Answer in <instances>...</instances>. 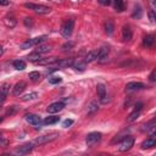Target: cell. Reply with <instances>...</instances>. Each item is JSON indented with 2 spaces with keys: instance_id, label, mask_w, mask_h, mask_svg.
I'll list each match as a JSON object with an SVG mask.
<instances>
[{
  "instance_id": "4fadbf2b",
  "label": "cell",
  "mask_w": 156,
  "mask_h": 156,
  "mask_svg": "<svg viewBox=\"0 0 156 156\" xmlns=\"http://www.w3.org/2000/svg\"><path fill=\"white\" fill-rule=\"evenodd\" d=\"M26 87H27V83H26L24 81H20L16 83V85L14 87V90H12V94H14L15 96H20L23 90L26 89Z\"/></svg>"
},
{
  "instance_id": "9a60e30c",
  "label": "cell",
  "mask_w": 156,
  "mask_h": 156,
  "mask_svg": "<svg viewBox=\"0 0 156 156\" xmlns=\"http://www.w3.org/2000/svg\"><path fill=\"white\" fill-rule=\"evenodd\" d=\"M145 88L144 83H140V82H129L126 85V90L128 92H133V90H141Z\"/></svg>"
},
{
  "instance_id": "8992f818",
  "label": "cell",
  "mask_w": 156,
  "mask_h": 156,
  "mask_svg": "<svg viewBox=\"0 0 156 156\" xmlns=\"http://www.w3.org/2000/svg\"><path fill=\"white\" fill-rule=\"evenodd\" d=\"M46 40V37L45 35H42V37H37V38H32V39H28L27 42H24L23 44H21V49H28V48H32V46H35V45H39L42 44L43 42Z\"/></svg>"
},
{
  "instance_id": "9c48e42d",
  "label": "cell",
  "mask_w": 156,
  "mask_h": 156,
  "mask_svg": "<svg viewBox=\"0 0 156 156\" xmlns=\"http://www.w3.org/2000/svg\"><path fill=\"white\" fill-rule=\"evenodd\" d=\"M33 146H34V143H27V144H24V145L20 146L18 149H16L14 152L17 155H27L33 150Z\"/></svg>"
},
{
  "instance_id": "7c38bea8",
  "label": "cell",
  "mask_w": 156,
  "mask_h": 156,
  "mask_svg": "<svg viewBox=\"0 0 156 156\" xmlns=\"http://www.w3.org/2000/svg\"><path fill=\"white\" fill-rule=\"evenodd\" d=\"M156 144V134L152 133L149 138H146L144 141L141 143V149H150V148H154Z\"/></svg>"
},
{
  "instance_id": "836d02e7",
  "label": "cell",
  "mask_w": 156,
  "mask_h": 156,
  "mask_svg": "<svg viewBox=\"0 0 156 156\" xmlns=\"http://www.w3.org/2000/svg\"><path fill=\"white\" fill-rule=\"evenodd\" d=\"M74 45H76V43H74V42L68 40V42H66V43H65V44L62 45V50H65V51L71 50V49H73V48H74Z\"/></svg>"
},
{
  "instance_id": "60d3db41",
  "label": "cell",
  "mask_w": 156,
  "mask_h": 156,
  "mask_svg": "<svg viewBox=\"0 0 156 156\" xmlns=\"http://www.w3.org/2000/svg\"><path fill=\"white\" fill-rule=\"evenodd\" d=\"M143 106H144V105H143V102H140V101H139V102H137V104H135L134 110H135V111H140V110L143 109Z\"/></svg>"
},
{
  "instance_id": "484cf974",
  "label": "cell",
  "mask_w": 156,
  "mask_h": 156,
  "mask_svg": "<svg viewBox=\"0 0 156 156\" xmlns=\"http://www.w3.org/2000/svg\"><path fill=\"white\" fill-rule=\"evenodd\" d=\"M113 1V5H115V10L117 12H122L124 10V3L123 0H112Z\"/></svg>"
},
{
  "instance_id": "ee69618b",
  "label": "cell",
  "mask_w": 156,
  "mask_h": 156,
  "mask_svg": "<svg viewBox=\"0 0 156 156\" xmlns=\"http://www.w3.org/2000/svg\"><path fill=\"white\" fill-rule=\"evenodd\" d=\"M0 144H3V145H6L7 144V141L6 140H4V138H3V135L0 134Z\"/></svg>"
},
{
  "instance_id": "f1b7e54d",
  "label": "cell",
  "mask_w": 156,
  "mask_h": 156,
  "mask_svg": "<svg viewBox=\"0 0 156 156\" xmlns=\"http://www.w3.org/2000/svg\"><path fill=\"white\" fill-rule=\"evenodd\" d=\"M42 54H38L37 53V51H34V53L33 54H29L28 56H27V59H28V61H31V62H38L39 60H40L42 59V56H40Z\"/></svg>"
},
{
  "instance_id": "d4e9b609",
  "label": "cell",
  "mask_w": 156,
  "mask_h": 156,
  "mask_svg": "<svg viewBox=\"0 0 156 156\" xmlns=\"http://www.w3.org/2000/svg\"><path fill=\"white\" fill-rule=\"evenodd\" d=\"M154 129H155V118H152L150 122H148L143 126L141 131L143 132H150V131H154Z\"/></svg>"
},
{
  "instance_id": "b9f144b4",
  "label": "cell",
  "mask_w": 156,
  "mask_h": 156,
  "mask_svg": "<svg viewBox=\"0 0 156 156\" xmlns=\"http://www.w3.org/2000/svg\"><path fill=\"white\" fill-rule=\"evenodd\" d=\"M149 17H150V21L154 23V22H155V14H154V10H150V11H149Z\"/></svg>"
},
{
  "instance_id": "cb8c5ba5",
  "label": "cell",
  "mask_w": 156,
  "mask_h": 156,
  "mask_svg": "<svg viewBox=\"0 0 156 156\" xmlns=\"http://www.w3.org/2000/svg\"><path fill=\"white\" fill-rule=\"evenodd\" d=\"M51 48H53V46H51V45H43V44H39L38 45V49L35 50L37 51V53L38 54H45V53H49V51L51 50Z\"/></svg>"
},
{
  "instance_id": "d590c367",
  "label": "cell",
  "mask_w": 156,
  "mask_h": 156,
  "mask_svg": "<svg viewBox=\"0 0 156 156\" xmlns=\"http://www.w3.org/2000/svg\"><path fill=\"white\" fill-rule=\"evenodd\" d=\"M23 22H24V26L26 27H33V18L32 17H26L24 20H23Z\"/></svg>"
},
{
  "instance_id": "8fae6325",
  "label": "cell",
  "mask_w": 156,
  "mask_h": 156,
  "mask_svg": "<svg viewBox=\"0 0 156 156\" xmlns=\"http://www.w3.org/2000/svg\"><path fill=\"white\" fill-rule=\"evenodd\" d=\"M96 93H98V96L100 99L101 102H107L109 99H106V87L104 84H98L96 85Z\"/></svg>"
},
{
  "instance_id": "d6a6232c",
  "label": "cell",
  "mask_w": 156,
  "mask_h": 156,
  "mask_svg": "<svg viewBox=\"0 0 156 156\" xmlns=\"http://www.w3.org/2000/svg\"><path fill=\"white\" fill-rule=\"evenodd\" d=\"M139 115H140V111H133L131 115L128 116V118H127V121L128 122H133V121H135V120H138V117H139Z\"/></svg>"
},
{
  "instance_id": "83f0119b",
  "label": "cell",
  "mask_w": 156,
  "mask_h": 156,
  "mask_svg": "<svg viewBox=\"0 0 156 156\" xmlns=\"http://www.w3.org/2000/svg\"><path fill=\"white\" fill-rule=\"evenodd\" d=\"M60 121V117L59 116H49L44 120V123L45 124H55Z\"/></svg>"
},
{
  "instance_id": "f35d334b",
  "label": "cell",
  "mask_w": 156,
  "mask_h": 156,
  "mask_svg": "<svg viewBox=\"0 0 156 156\" xmlns=\"http://www.w3.org/2000/svg\"><path fill=\"white\" fill-rule=\"evenodd\" d=\"M98 1H99L101 5H104V6H109V5L111 4L112 0H98Z\"/></svg>"
},
{
  "instance_id": "5b68a950",
  "label": "cell",
  "mask_w": 156,
  "mask_h": 156,
  "mask_svg": "<svg viewBox=\"0 0 156 156\" xmlns=\"http://www.w3.org/2000/svg\"><path fill=\"white\" fill-rule=\"evenodd\" d=\"M134 145V138L128 135V137H124L123 140L120 143V146H118V151L121 152H126L128 150H131Z\"/></svg>"
},
{
  "instance_id": "e0dca14e",
  "label": "cell",
  "mask_w": 156,
  "mask_h": 156,
  "mask_svg": "<svg viewBox=\"0 0 156 156\" xmlns=\"http://www.w3.org/2000/svg\"><path fill=\"white\" fill-rule=\"evenodd\" d=\"M122 39L124 42H129L132 39V29L129 26H123V28H122Z\"/></svg>"
},
{
  "instance_id": "44dd1931",
  "label": "cell",
  "mask_w": 156,
  "mask_h": 156,
  "mask_svg": "<svg viewBox=\"0 0 156 156\" xmlns=\"http://www.w3.org/2000/svg\"><path fill=\"white\" fill-rule=\"evenodd\" d=\"M141 16H143V9H141V6L139 4H135L134 5V11L132 14V17L139 20V18H141Z\"/></svg>"
},
{
  "instance_id": "4dcf8cb0",
  "label": "cell",
  "mask_w": 156,
  "mask_h": 156,
  "mask_svg": "<svg viewBox=\"0 0 156 156\" xmlns=\"http://www.w3.org/2000/svg\"><path fill=\"white\" fill-rule=\"evenodd\" d=\"M28 77H29V79L32 82H38L39 79H40V73L37 72V71H33V72H31L28 74Z\"/></svg>"
},
{
  "instance_id": "1f68e13d",
  "label": "cell",
  "mask_w": 156,
  "mask_h": 156,
  "mask_svg": "<svg viewBox=\"0 0 156 156\" xmlns=\"http://www.w3.org/2000/svg\"><path fill=\"white\" fill-rule=\"evenodd\" d=\"M62 82V78L59 77V76H51L49 77V83L50 84H59Z\"/></svg>"
},
{
  "instance_id": "5bb4252c",
  "label": "cell",
  "mask_w": 156,
  "mask_h": 156,
  "mask_svg": "<svg viewBox=\"0 0 156 156\" xmlns=\"http://www.w3.org/2000/svg\"><path fill=\"white\" fill-rule=\"evenodd\" d=\"M73 59H63V60H57L56 62H54L56 65V67L60 68H67V67H72L73 65Z\"/></svg>"
},
{
  "instance_id": "ffe728a7",
  "label": "cell",
  "mask_w": 156,
  "mask_h": 156,
  "mask_svg": "<svg viewBox=\"0 0 156 156\" xmlns=\"http://www.w3.org/2000/svg\"><path fill=\"white\" fill-rule=\"evenodd\" d=\"M154 42H155V37L152 34H148L144 37V39H143V45L146 46V48H150L154 45Z\"/></svg>"
},
{
  "instance_id": "f6af8a7d",
  "label": "cell",
  "mask_w": 156,
  "mask_h": 156,
  "mask_svg": "<svg viewBox=\"0 0 156 156\" xmlns=\"http://www.w3.org/2000/svg\"><path fill=\"white\" fill-rule=\"evenodd\" d=\"M4 54V49H3V46L1 45H0V56H1Z\"/></svg>"
},
{
  "instance_id": "30bf717a",
  "label": "cell",
  "mask_w": 156,
  "mask_h": 156,
  "mask_svg": "<svg viewBox=\"0 0 156 156\" xmlns=\"http://www.w3.org/2000/svg\"><path fill=\"white\" fill-rule=\"evenodd\" d=\"M9 90H10V84L9 83H4L0 88V107L3 106V104L5 102L7 94H9Z\"/></svg>"
},
{
  "instance_id": "ac0fdd59",
  "label": "cell",
  "mask_w": 156,
  "mask_h": 156,
  "mask_svg": "<svg viewBox=\"0 0 156 156\" xmlns=\"http://www.w3.org/2000/svg\"><path fill=\"white\" fill-rule=\"evenodd\" d=\"M72 67L76 70V71H81L83 72L87 67V62L84 60H81V59H78L77 61H73V65H72Z\"/></svg>"
},
{
  "instance_id": "3957f363",
  "label": "cell",
  "mask_w": 156,
  "mask_h": 156,
  "mask_svg": "<svg viewBox=\"0 0 156 156\" xmlns=\"http://www.w3.org/2000/svg\"><path fill=\"white\" fill-rule=\"evenodd\" d=\"M24 7L35 11L37 14H39V15H45V14H49V12L51 11V9H50L49 6H45V5H38V4H32V3H26V4H24Z\"/></svg>"
},
{
  "instance_id": "bcb514c9",
  "label": "cell",
  "mask_w": 156,
  "mask_h": 156,
  "mask_svg": "<svg viewBox=\"0 0 156 156\" xmlns=\"http://www.w3.org/2000/svg\"><path fill=\"white\" fill-rule=\"evenodd\" d=\"M3 121H4V117H0V123H1Z\"/></svg>"
},
{
  "instance_id": "7bdbcfd3",
  "label": "cell",
  "mask_w": 156,
  "mask_h": 156,
  "mask_svg": "<svg viewBox=\"0 0 156 156\" xmlns=\"http://www.w3.org/2000/svg\"><path fill=\"white\" fill-rule=\"evenodd\" d=\"M0 5L7 6V5H9V0H0Z\"/></svg>"
},
{
  "instance_id": "4316f807",
  "label": "cell",
  "mask_w": 156,
  "mask_h": 156,
  "mask_svg": "<svg viewBox=\"0 0 156 156\" xmlns=\"http://www.w3.org/2000/svg\"><path fill=\"white\" fill-rule=\"evenodd\" d=\"M12 65H14V67L18 71H23L26 68V62L23 60H15Z\"/></svg>"
},
{
  "instance_id": "603a6c76",
  "label": "cell",
  "mask_w": 156,
  "mask_h": 156,
  "mask_svg": "<svg viewBox=\"0 0 156 156\" xmlns=\"http://www.w3.org/2000/svg\"><path fill=\"white\" fill-rule=\"evenodd\" d=\"M105 31L109 35H112L113 31H115V24H113V21L112 20H107L105 22Z\"/></svg>"
},
{
  "instance_id": "e575fe53",
  "label": "cell",
  "mask_w": 156,
  "mask_h": 156,
  "mask_svg": "<svg viewBox=\"0 0 156 156\" xmlns=\"http://www.w3.org/2000/svg\"><path fill=\"white\" fill-rule=\"evenodd\" d=\"M20 110V107L18 106H16V105H14V106H11V107H9L7 109V111H6V116H12V115H15L17 111Z\"/></svg>"
},
{
  "instance_id": "52a82bcc",
  "label": "cell",
  "mask_w": 156,
  "mask_h": 156,
  "mask_svg": "<svg viewBox=\"0 0 156 156\" xmlns=\"http://www.w3.org/2000/svg\"><path fill=\"white\" fill-rule=\"evenodd\" d=\"M26 121H27L29 124H32L33 127H35V129L40 128L42 124H43V121H42V117L38 116V115H33V113H29L26 116Z\"/></svg>"
},
{
  "instance_id": "7402d4cb",
  "label": "cell",
  "mask_w": 156,
  "mask_h": 156,
  "mask_svg": "<svg viewBox=\"0 0 156 156\" xmlns=\"http://www.w3.org/2000/svg\"><path fill=\"white\" fill-rule=\"evenodd\" d=\"M56 61H57L56 57H46V59H40L38 62H35V65H42V66H44V65H53Z\"/></svg>"
},
{
  "instance_id": "7a4b0ae2",
  "label": "cell",
  "mask_w": 156,
  "mask_h": 156,
  "mask_svg": "<svg viewBox=\"0 0 156 156\" xmlns=\"http://www.w3.org/2000/svg\"><path fill=\"white\" fill-rule=\"evenodd\" d=\"M57 137H59L57 132H51L49 134H44L42 137H38L33 143H34V145H43V144H46V143H50V141L57 139Z\"/></svg>"
},
{
  "instance_id": "ab89813d",
  "label": "cell",
  "mask_w": 156,
  "mask_h": 156,
  "mask_svg": "<svg viewBox=\"0 0 156 156\" xmlns=\"http://www.w3.org/2000/svg\"><path fill=\"white\" fill-rule=\"evenodd\" d=\"M155 77H156V70H152V72L150 73V77H149L150 78V82H155L156 81Z\"/></svg>"
},
{
  "instance_id": "8d00e7d4",
  "label": "cell",
  "mask_w": 156,
  "mask_h": 156,
  "mask_svg": "<svg viewBox=\"0 0 156 156\" xmlns=\"http://www.w3.org/2000/svg\"><path fill=\"white\" fill-rule=\"evenodd\" d=\"M98 109H99V107H98V104L93 101V102H90L88 110H89V112H95V111H98Z\"/></svg>"
},
{
  "instance_id": "ba28073f",
  "label": "cell",
  "mask_w": 156,
  "mask_h": 156,
  "mask_svg": "<svg viewBox=\"0 0 156 156\" xmlns=\"http://www.w3.org/2000/svg\"><path fill=\"white\" fill-rule=\"evenodd\" d=\"M65 107V102L62 101H56V102H53L46 107V112L48 113H56V112H60L62 109Z\"/></svg>"
},
{
  "instance_id": "277c9868",
  "label": "cell",
  "mask_w": 156,
  "mask_h": 156,
  "mask_svg": "<svg viewBox=\"0 0 156 156\" xmlns=\"http://www.w3.org/2000/svg\"><path fill=\"white\" fill-rule=\"evenodd\" d=\"M101 137H102V134L99 133V132H92V133H89V134L87 135V138H85L87 145H88L89 148L95 146V145L98 144V143H100Z\"/></svg>"
},
{
  "instance_id": "d6986e66",
  "label": "cell",
  "mask_w": 156,
  "mask_h": 156,
  "mask_svg": "<svg viewBox=\"0 0 156 156\" xmlns=\"http://www.w3.org/2000/svg\"><path fill=\"white\" fill-rule=\"evenodd\" d=\"M98 55H99V50H92V51H89V53L85 55L84 61L87 63H90V62L98 60Z\"/></svg>"
},
{
  "instance_id": "2e32d148",
  "label": "cell",
  "mask_w": 156,
  "mask_h": 156,
  "mask_svg": "<svg viewBox=\"0 0 156 156\" xmlns=\"http://www.w3.org/2000/svg\"><path fill=\"white\" fill-rule=\"evenodd\" d=\"M109 46H102L101 49H99V55H98V60L100 62H105L107 60V55H109Z\"/></svg>"
},
{
  "instance_id": "6da1fadb",
  "label": "cell",
  "mask_w": 156,
  "mask_h": 156,
  "mask_svg": "<svg viewBox=\"0 0 156 156\" xmlns=\"http://www.w3.org/2000/svg\"><path fill=\"white\" fill-rule=\"evenodd\" d=\"M73 28H74V20L70 18V20L65 21V22L62 23L60 32H61V34H62L65 38H70V37L72 35V33H73Z\"/></svg>"
},
{
  "instance_id": "74e56055",
  "label": "cell",
  "mask_w": 156,
  "mask_h": 156,
  "mask_svg": "<svg viewBox=\"0 0 156 156\" xmlns=\"http://www.w3.org/2000/svg\"><path fill=\"white\" fill-rule=\"evenodd\" d=\"M73 124V120H71V118H67V120H65L63 121V123H62V126L65 127V128H68L70 126H72Z\"/></svg>"
},
{
  "instance_id": "f546056e",
  "label": "cell",
  "mask_w": 156,
  "mask_h": 156,
  "mask_svg": "<svg viewBox=\"0 0 156 156\" xmlns=\"http://www.w3.org/2000/svg\"><path fill=\"white\" fill-rule=\"evenodd\" d=\"M38 98V93H29V94H26V95H23L22 98H21V100L22 101H29V100H34V99H37Z\"/></svg>"
}]
</instances>
